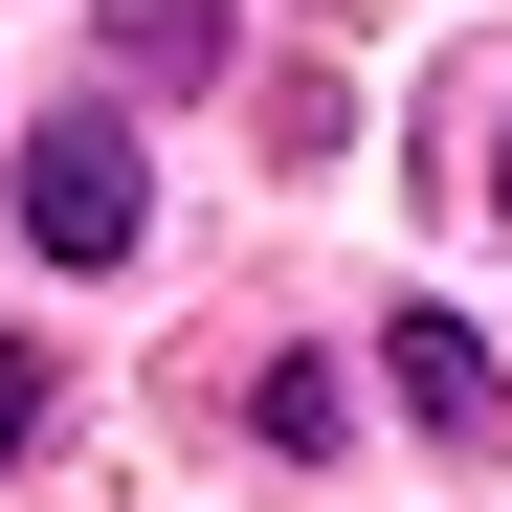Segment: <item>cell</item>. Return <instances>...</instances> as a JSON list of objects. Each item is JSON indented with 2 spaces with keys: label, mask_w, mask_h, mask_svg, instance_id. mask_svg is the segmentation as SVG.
Returning <instances> with one entry per match:
<instances>
[{
  "label": "cell",
  "mask_w": 512,
  "mask_h": 512,
  "mask_svg": "<svg viewBox=\"0 0 512 512\" xmlns=\"http://www.w3.org/2000/svg\"><path fill=\"white\" fill-rule=\"evenodd\" d=\"M112 67H134V90H201V67H223V0H112Z\"/></svg>",
  "instance_id": "3"
},
{
  "label": "cell",
  "mask_w": 512,
  "mask_h": 512,
  "mask_svg": "<svg viewBox=\"0 0 512 512\" xmlns=\"http://www.w3.org/2000/svg\"><path fill=\"white\" fill-rule=\"evenodd\" d=\"M379 357H401V401H423V423H490V334H468V312H401Z\"/></svg>",
  "instance_id": "2"
},
{
  "label": "cell",
  "mask_w": 512,
  "mask_h": 512,
  "mask_svg": "<svg viewBox=\"0 0 512 512\" xmlns=\"http://www.w3.org/2000/svg\"><path fill=\"white\" fill-rule=\"evenodd\" d=\"M23 446H45V357L0 334V468H23Z\"/></svg>",
  "instance_id": "4"
},
{
  "label": "cell",
  "mask_w": 512,
  "mask_h": 512,
  "mask_svg": "<svg viewBox=\"0 0 512 512\" xmlns=\"http://www.w3.org/2000/svg\"><path fill=\"white\" fill-rule=\"evenodd\" d=\"M134 201H156V179H134L112 112H45V134H23V245H45V268H134Z\"/></svg>",
  "instance_id": "1"
}]
</instances>
